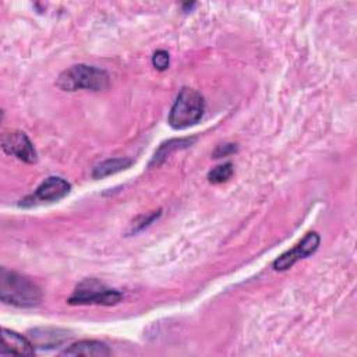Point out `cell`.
<instances>
[{"instance_id":"obj_5","label":"cell","mask_w":357,"mask_h":357,"mask_svg":"<svg viewBox=\"0 0 357 357\" xmlns=\"http://www.w3.org/2000/svg\"><path fill=\"white\" fill-rule=\"evenodd\" d=\"M70 183L63 177L50 176L39 184L35 192L25 198L20 205H35L36 202H54L64 198L70 192Z\"/></svg>"},{"instance_id":"obj_4","label":"cell","mask_w":357,"mask_h":357,"mask_svg":"<svg viewBox=\"0 0 357 357\" xmlns=\"http://www.w3.org/2000/svg\"><path fill=\"white\" fill-rule=\"evenodd\" d=\"M123 294L117 290L109 289L96 279H86L79 283L74 294L68 298L71 305H88V304H102V305H114L120 303Z\"/></svg>"},{"instance_id":"obj_10","label":"cell","mask_w":357,"mask_h":357,"mask_svg":"<svg viewBox=\"0 0 357 357\" xmlns=\"http://www.w3.org/2000/svg\"><path fill=\"white\" fill-rule=\"evenodd\" d=\"M131 163H132V160L128 159V158L107 159V160L99 163L98 166H95V169L92 172V177L93 178H103L106 176H110V174H114L117 172H121V170L127 169Z\"/></svg>"},{"instance_id":"obj_13","label":"cell","mask_w":357,"mask_h":357,"mask_svg":"<svg viewBox=\"0 0 357 357\" xmlns=\"http://www.w3.org/2000/svg\"><path fill=\"white\" fill-rule=\"evenodd\" d=\"M233 174V165L230 162L219 165L216 167H213L209 173H208V180L212 184H220L226 180H229Z\"/></svg>"},{"instance_id":"obj_7","label":"cell","mask_w":357,"mask_h":357,"mask_svg":"<svg viewBox=\"0 0 357 357\" xmlns=\"http://www.w3.org/2000/svg\"><path fill=\"white\" fill-rule=\"evenodd\" d=\"M1 148L6 153L15 156L25 163H35L38 160L33 144L22 131L4 134L1 138Z\"/></svg>"},{"instance_id":"obj_3","label":"cell","mask_w":357,"mask_h":357,"mask_svg":"<svg viewBox=\"0 0 357 357\" xmlns=\"http://www.w3.org/2000/svg\"><path fill=\"white\" fill-rule=\"evenodd\" d=\"M204 109L202 95L192 88H183L170 109L169 124L176 130L191 127L201 120Z\"/></svg>"},{"instance_id":"obj_14","label":"cell","mask_w":357,"mask_h":357,"mask_svg":"<svg viewBox=\"0 0 357 357\" xmlns=\"http://www.w3.org/2000/svg\"><path fill=\"white\" fill-rule=\"evenodd\" d=\"M152 64L159 71L166 70L169 67V53L166 50L155 52V54L152 57Z\"/></svg>"},{"instance_id":"obj_6","label":"cell","mask_w":357,"mask_h":357,"mask_svg":"<svg viewBox=\"0 0 357 357\" xmlns=\"http://www.w3.org/2000/svg\"><path fill=\"white\" fill-rule=\"evenodd\" d=\"M319 236L315 231H310L305 234V237L291 250H289L287 252L282 254L279 258H276L273 261V269L275 271H286L289 269L291 265H294L298 259L307 258L308 255L314 254L319 245Z\"/></svg>"},{"instance_id":"obj_15","label":"cell","mask_w":357,"mask_h":357,"mask_svg":"<svg viewBox=\"0 0 357 357\" xmlns=\"http://www.w3.org/2000/svg\"><path fill=\"white\" fill-rule=\"evenodd\" d=\"M236 152V145L234 144H223V145H219L215 152H213V156L215 158H222V156H227L230 153Z\"/></svg>"},{"instance_id":"obj_1","label":"cell","mask_w":357,"mask_h":357,"mask_svg":"<svg viewBox=\"0 0 357 357\" xmlns=\"http://www.w3.org/2000/svg\"><path fill=\"white\" fill-rule=\"evenodd\" d=\"M0 298L6 304L15 307H36L42 301L40 289L28 278L8 271L0 269Z\"/></svg>"},{"instance_id":"obj_8","label":"cell","mask_w":357,"mask_h":357,"mask_svg":"<svg viewBox=\"0 0 357 357\" xmlns=\"http://www.w3.org/2000/svg\"><path fill=\"white\" fill-rule=\"evenodd\" d=\"M33 356L35 349L33 343L28 340L25 336L10 331L7 328L1 329V347H0V356Z\"/></svg>"},{"instance_id":"obj_9","label":"cell","mask_w":357,"mask_h":357,"mask_svg":"<svg viewBox=\"0 0 357 357\" xmlns=\"http://www.w3.org/2000/svg\"><path fill=\"white\" fill-rule=\"evenodd\" d=\"M110 354H112V350L107 347V344L98 340H81L61 351V356H85V357H105Z\"/></svg>"},{"instance_id":"obj_11","label":"cell","mask_w":357,"mask_h":357,"mask_svg":"<svg viewBox=\"0 0 357 357\" xmlns=\"http://www.w3.org/2000/svg\"><path fill=\"white\" fill-rule=\"evenodd\" d=\"M32 333L33 346L40 349L53 347L54 344L61 343L64 339V332H60L59 329H36Z\"/></svg>"},{"instance_id":"obj_12","label":"cell","mask_w":357,"mask_h":357,"mask_svg":"<svg viewBox=\"0 0 357 357\" xmlns=\"http://www.w3.org/2000/svg\"><path fill=\"white\" fill-rule=\"evenodd\" d=\"M194 139H190V138H181V139H170V141L162 144L160 148L158 149V152L155 153V158H153L152 163H160L163 159H166V156L170 155L172 151H174L177 148H181V146H187Z\"/></svg>"},{"instance_id":"obj_2","label":"cell","mask_w":357,"mask_h":357,"mask_svg":"<svg viewBox=\"0 0 357 357\" xmlns=\"http://www.w3.org/2000/svg\"><path fill=\"white\" fill-rule=\"evenodd\" d=\"M109 85V74L93 66L75 64L63 71L57 78V86L63 91H102Z\"/></svg>"}]
</instances>
